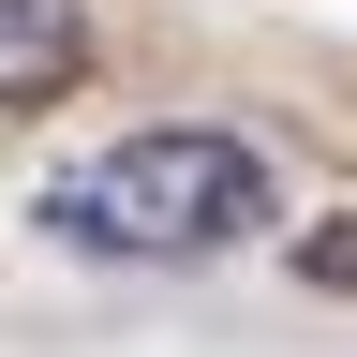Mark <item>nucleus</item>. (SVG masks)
Returning <instances> with one entry per match:
<instances>
[{
	"instance_id": "2",
	"label": "nucleus",
	"mask_w": 357,
	"mask_h": 357,
	"mask_svg": "<svg viewBox=\"0 0 357 357\" xmlns=\"http://www.w3.org/2000/svg\"><path fill=\"white\" fill-rule=\"evenodd\" d=\"M283 268H298L312 298H357V208H328V223H298V238H283Z\"/></svg>"
},
{
	"instance_id": "1",
	"label": "nucleus",
	"mask_w": 357,
	"mask_h": 357,
	"mask_svg": "<svg viewBox=\"0 0 357 357\" xmlns=\"http://www.w3.org/2000/svg\"><path fill=\"white\" fill-rule=\"evenodd\" d=\"M45 223H60L75 253H223V238H253V223H283V178H268L253 134H208V119H149V134H119V149H89L45 178Z\"/></svg>"
},
{
	"instance_id": "3",
	"label": "nucleus",
	"mask_w": 357,
	"mask_h": 357,
	"mask_svg": "<svg viewBox=\"0 0 357 357\" xmlns=\"http://www.w3.org/2000/svg\"><path fill=\"white\" fill-rule=\"evenodd\" d=\"M60 15L75 0H0V45H60Z\"/></svg>"
}]
</instances>
